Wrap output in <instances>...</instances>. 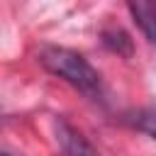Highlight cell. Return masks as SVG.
I'll list each match as a JSON object with an SVG mask.
<instances>
[{
    "mask_svg": "<svg viewBox=\"0 0 156 156\" xmlns=\"http://www.w3.org/2000/svg\"><path fill=\"white\" fill-rule=\"evenodd\" d=\"M39 63L58 76L61 80H66L71 88L80 90L88 98H100L102 93V80L100 73L88 63V58H83L78 51L66 49V46H44L39 51Z\"/></svg>",
    "mask_w": 156,
    "mask_h": 156,
    "instance_id": "obj_1",
    "label": "cell"
},
{
    "mask_svg": "<svg viewBox=\"0 0 156 156\" xmlns=\"http://www.w3.org/2000/svg\"><path fill=\"white\" fill-rule=\"evenodd\" d=\"M56 139L63 156H98L95 149L88 144V139L66 119H56Z\"/></svg>",
    "mask_w": 156,
    "mask_h": 156,
    "instance_id": "obj_2",
    "label": "cell"
},
{
    "mask_svg": "<svg viewBox=\"0 0 156 156\" xmlns=\"http://www.w3.org/2000/svg\"><path fill=\"white\" fill-rule=\"evenodd\" d=\"M127 7L144 37L156 44V0H127Z\"/></svg>",
    "mask_w": 156,
    "mask_h": 156,
    "instance_id": "obj_3",
    "label": "cell"
},
{
    "mask_svg": "<svg viewBox=\"0 0 156 156\" xmlns=\"http://www.w3.org/2000/svg\"><path fill=\"white\" fill-rule=\"evenodd\" d=\"M102 41L107 49L122 54V56H129L132 54V39L127 37V32H122L119 27H112V29H105L102 32Z\"/></svg>",
    "mask_w": 156,
    "mask_h": 156,
    "instance_id": "obj_4",
    "label": "cell"
},
{
    "mask_svg": "<svg viewBox=\"0 0 156 156\" xmlns=\"http://www.w3.org/2000/svg\"><path fill=\"white\" fill-rule=\"evenodd\" d=\"M134 127L156 141V107H149V110L136 112L134 115Z\"/></svg>",
    "mask_w": 156,
    "mask_h": 156,
    "instance_id": "obj_5",
    "label": "cell"
},
{
    "mask_svg": "<svg viewBox=\"0 0 156 156\" xmlns=\"http://www.w3.org/2000/svg\"><path fill=\"white\" fill-rule=\"evenodd\" d=\"M0 156H12V154H7V151H0Z\"/></svg>",
    "mask_w": 156,
    "mask_h": 156,
    "instance_id": "obj_6",
    "label": "cell"
}]
</instances>
